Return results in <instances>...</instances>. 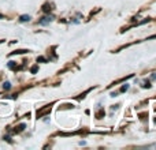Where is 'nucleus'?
<instances>
[{"instance_id": "nucleus-1", "label": "nucleus", "mask_w": 156, "mask_h": 150, "mask_svg": "<svg viewBox=\"0 0 156 150\" xmlns=\"http://www.w3.org/2000/svg\"><path fill=\"white\" fill-rule=\"evenodd\" d=\"M52 21H53V16H44V18H41L40 19L38 23L40 25H48V23H51Z\"/></svg>"}, {"instance_id": "nucleus-2", "label": "nucleus", "mask_w": 156, "mask_h": 150, "mask_svg": "<svg viewBox=\"0 0 156 150\" xmlns=\"http://www.w3.org/2000/svg\"><path fill=\"white\" fill-rule=\"evenodd\" d=\"M19 21L21 22H29L30 21V15H21Z\"/></svg>"}, {"instance_id": "nucleus-3", "label": "nucleus", "mask_w": 156, "mask_h": 150, "mask_svg": "<svg viewBox=\"0 0 156 150\" xmlns=\"http://www.w3.org/2000/svg\"><path fill=\"white\" fill-rule=\"evenodd\" d=\"M3 87H4V90H8V89H11V83H10V82H4Z\"/></svg>"}, {"instance_id": "nucleus-4", "label": "nucleus", "mask_w": 156, "mask_h": 150, "mask_svg": "<svg viewBox=\"0 0 156 150\" xmlns=\"http://www.w3.org/2000/svg\"><path fill=\"white\" fill-rule=\"evenodd\" d=\"M7 66H8V68H14V67H15V63H14V62H10Z\"/></svg>"}, {"instance_id": "nucleus-5", "label": "nucleus", "mask_w": 156, "mask_h": 150, "mask_svg": "<svg viewBox=\"0 0 156 150\" xmlns=\"http://www.w3.org/2000/svg\"><path fill=\"white\" fill-rule=\"evenodd\" d=\"M129 89V85H125L123 87H122V89H120V91H126Z\"/></svg>"}, {"instance_id": "nucleus-6", "label": "nucleus", "mask_w": 156, "mask_h": 150, "mask_svg": "<svg viewBox=\"0 0 156 150\" xmlns=\"http://www.w3.org/2000/svg\"><path fill=\"white\" fill-rule=\"evenodd\" d=\"M1 18H3V15H0V19H1Z\"/></svg>"}]
</instances>
